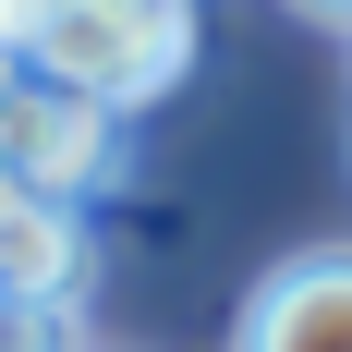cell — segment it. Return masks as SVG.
Returning <instances> with one entry per match:
<instances>
[{"label":"cell","instance_id":"6","mask_svg":"<svg viewBox=\"0 0 352 352\" xmlns=\"http://www.w3.org/2000/svg\"><path fill=\"white\" fill-rule=\"evenodd\" d=\"M304 12H316V25H340V36H352V0H304Z\"/></svg>","mask_w":352,"mask_h":352},{"label":"cell","instance_id":"2","mask_svg":"<svg viewBox=\"0 0 352 352\" xmlns=\"http://www.w3.org/2000/svg\"><path fill=\"white\" fill-rule=\"evenodd\" d=\"M0 158H12V182H25L36 207H85V195L122 182V109H98V98L25 73L12 109H0Z\"/></svg>","mask_w":352,"mask_h":352},{"label":"cell","instance_id":"3","mask_svg":"<svg viewBox=\"0 0 352 352\" xmlns=\"http://www.w3.org/2000/svg\"><path fill=\"white\" fill-rule=\"evenodd\" d=\"M231 352H352V243H316L292 267H267Z\"/></svg>","mask_w":352,"mask_h":352},{"label":"cell","instance_id":"5","mask_svg":"<svg viewBox=\"0 0 352 352\" xmlns=\"http://www.w3.org/2000/svg\"><path fill=\"white\" fill-rule=\"evenodd\" d=\"M12 85H25V61H12V36H0V109H12Z\"/></svg>","mask_w":352,"mask_h":352},{"label":"cell","instance_id":"7","mask_svg":"<svg viewBox=\"0 0 352 352\" xmlns=\"http://www.w3.org/2000/svg\"><path fill=\"white\" fill-rule=\"evenodd\" d=\"M12 207H25V182H12V158H0V219H12Z\"/></svg>","mask_w":352,"mask_h":352},{"label":"cell","instance_id":"1","mask_svg":"<svg viewBox=\"0 0 352 352\" xmlns=\"http://www.w3.org/2000/svg\"><path fill=\"white\" fill-rule=\"evenodd\" d=\"M0 36L36 85H73L98 109L170 98L195 61V12L182 0H0Z\"/></svg>","mask_w":352,"mask_h":352},{"label":"cell","instance_id":"4","mask_svg":"<svg viewBox=\"0 0 352 352\" xmlns=\"http://www.w3.org/2000/svg\"><path fill=\"white\" fill-rule=\"evenodd\" d=\"M85 280H98V243H85V219L73 207H12L0 219V292L12 304H85Z\"/></svg>","mask_w":352,"mask_h":352}]
</instances>
